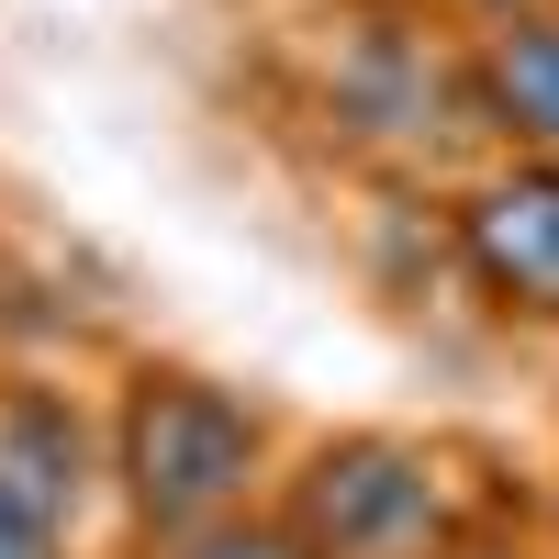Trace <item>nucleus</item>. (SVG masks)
I'll list each match as a JSON object with an SVG mask.
<instances>
[{
	"label": "nucleus",
	"instance_id": "nucleus-7",
	"mask_svg": "<svg viewBox=\"0 0 559 559\" xmlns=\"http://www.w3.org/2000/svg\"><path fill=\"white\" fill-rule=\"evenodd\" d=\"M0 559H79V537H68V526H45L34 503L0 492Z\"/></svg>",
	"mask_w": 559,
	"mask_h": 559
},
{
	"label": "nucleus",
	"instance_id": "nucleus-1",
	"mask_svg": "<svg viewBox=\"0 0 559 559\" xmlns=\"http://www.w3.org/2000/svg\"><path fill=\"white\" fill-rule=\"evenodd\" d=\"M112 503L134 548L157 537H191V526H224V515H258L269 481V414L213 381V369H179V358H134L123 392H112Z\"/></svg>",
	"mask_w": 559,
	"mask_h": 559
},
{
	"label": "nucleus",
	"instance_id": "nucleus-2",
	"mask_svg": "<svg viewBox=\"0 0 559 559\" xmlns=\"http://www.w3.org/2000/svg\"><path fill=\"white\" fill-rule=\"evenodd\" d=\"M269 515L313 559H459V548H492L471 481H459V448L403 437V426L313 437L292 459V481L269 492Z\"/></svg>",
	"mask_w": 559,
	"mask_h": 559
},
{
	"label": "nucleus",
	"instance_id": "nucleus-4",
	"mask_svg": "<svg viewBox=\"0 0 559 559\" xmlns=\"http://www.w3.org/2000/svg\"><path fill=\"white\" fill-rule=\"evenodd\" d=\"M112 481V437H90V414L68 392H45V381H12L0 392V492L34 503L45 526H68L90 515V492Z\"/></svg>",
	"mask_w": 559,
	"mask_h": 559
},
{
	"label": "nucleus",
	"instance_id": "nucleus-6",
	"mask_svg": "<svg viewBox=\"0 0 559 559\" xmlns=\"http://www.w3.org/2000/svg\"><path fill=\"white\" fill-rule=\"evenodd\" d=\"M146 559H313V548L258 503V515H224V526H191V537H157Z\"/></svg>",
	"mask_w": 559,
	"mask_h": 559
},
{
	"label": "nucleus",
	"instance_id": "nucleus-3",
	"mask_svg": "<svg viewBox=\"0 0 559 559\" xmlns=\"http://www.w3.org/2000/svg\"><path fill=\"white\" fill-rule=\"evenodd\" d=\"M459 280L503 313V324H559V157H515L481 179L448 224Z\"/></svg>",
	"mask_w": 559,
	"mask_h": 559
},
{
	"label": "nucleus",
	"instance_id": "nucleus-5",
	"mask_svg": "<svg viewBox=\"0 0 559 559\" xmlns=\"http://www.w3.org/2000/svg\"><path fill=\"white\" fill-rule=\"evenodd\" d=\"M481 112L526 157H559V12H515L481 45Z\"/></svg>",
	"mask_w": 559,
	"mask_h": 559
},
{
	"label": "nucleus",
	"instance_id": "nucleus-8",
	"mask_svg": "<svg viewBox=\"0 0 559 559\" xmlns=\"http://www.w3.org/2000/svg\"><path fill=\"white\" fill-rule=\"evenodd\" d=\"M459 559H515V548H459Z\"/></svg>",
	"mask_w": 559,
	"mask_h": 559
}]
</instances>
